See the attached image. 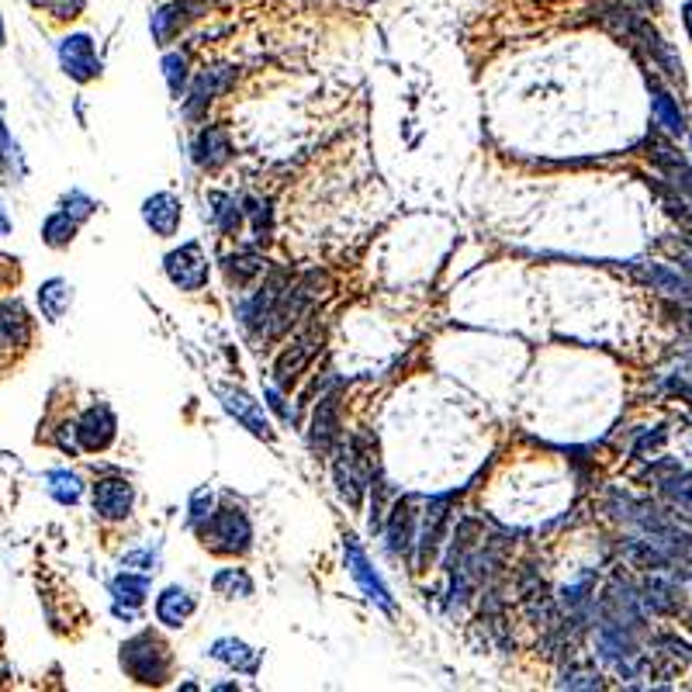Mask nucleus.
<instances>
[{"label":"nucleus","mask_w":692,"mask_h":692,"mask_svg":"<svg viewBox=\"0 0 692 692\" xmlns=\"http://www.w3.org/2000/svg\"><path fill=\"white\" fill-rule=\"evenodd\" d=\"M222 270H225V277H229V284L246 288V284H253L260 274H267V260L253 250H239V253H232V257L222 260Z\"/></svg>","instance_id":"obj_24"},{"label":"nucleus","mask_w":692,"mask_h":692,"mask_svg":"<svg viewBox=\"0 0 692 692\" xmlns=\"http://www.w3.org/2000/svg\"><path fill=\"white\" fill-rule=\"evenodd\" d=\"M28 4L52 14V18H77L84 11V0H28Z\"/></svg>","instance_id":"obj_35"},{"label":"nucleus","mask_w":692,"mask_h":692,"mask_svg":"<svg viewBox=\"0 0 692 692\" xmlns=\"http://www.w3.org/2000/svg\"><path fill=\"white\" fill-rule=\"evenodd\" d=\"M77 430V440H80V450H87V454H97V450H104L111 440H115V412L108 409V405H90V409L80 416V423L73 426Z\"/></svg>","instance_id":"obj_6"},{"label":"nucleus","mask_w":692,"mask_h":692,"mask_svg":"<svg viewBox=\"0 0 692 692\" xmlns=\"http://www.w3.org/2000/svg\"><path fill=\"white\" fill-rule=\"evenodd\" d=\"M59 63L80 84H87V80H94L101 73V59H97L90 35H70V39H63V45H59Z\"/></svg>","instance_id":"obj_7"},{"label":"nucleus","mask_w":692,"mask_h":692,"mask_svg":"<svg viewBox=\"0 0 692 692\" xmlns=\"http://www.w3.org/2000/svg\"><path fill=\"white\" fill-rule=\"evenodd\" d=\"M215 592L225 599H250L253 596V578L243 568H222L215 575Z\"/></svg>","instance_id":"obj_29"},{"label":"nucleus","mask_w":692,"mask_h":692,"mask_svg":"<svg viewBox=\"0 0 692 692\" xmlns=\"http://www.w3.org/2000/svg\"><path fill=\"white\" fill-rule=\"evenodd\" d=\"M682 18H686V28H689V35H692V0L686 7H682Z\"/></svg>","instance_id":"obj_43"},{"label":"nucleus","mask_w":692,"mask_h":692,"mask_svg":"<svg viewBox=\"0 0 692 692\" xmlns=\"http://www.w3.org/2000/svg\"><path fill=\"white\" fill-rule=\"evenodd\" d=\"M689 627H692V623H689Z\"/></svg>","instance_id":"obj_45"},{"label":"nucleus","mask_w":692,"mask_h":692,"mask_svg":"<svg viewBox=\"0 0 692 692\" xmlns=\"http://www.w3.org/2000/svg\"><path fill=\"white\" fill-rule=\"evenodd\" d=\"M208 509H212V492H208V488H201V492L191 499V523L208 519Z\"/></svg>","instance_id":"obj_40"},{"label":"nucleus","mask_w":692,"mask_h":692,"mask_svg":"<svg viewBox=\"0 0 692 692\" xmlns=\"http://www.w3.org/2000/svg\"><path fill=\"white\" fill-rule=\"evenodd\" d=\"M167 277L180 291H201L208 284V260L198 243H184L167 257Z\"/></svg>","instance_id":"obj_4"},{"label":"nucleus","mask_w":692,"mask_h":692,"mask_svg":"<svg viewBox=\"0 0 692 692\" xmlns=\"http://www.w3.org/2000/svg\"><path fill=\"white\" fill-rule=\"evenodd\" d=\"M45 481H49L52 499H59L63 506H73V502H80V495H84V485H80V478L73 475V471H52Z\"/></svg>","instance_id":"obj_32"},{"label":"nucleus","mask_w":692,"mask_h":692,"mask_svg":"<svg viewBox=\"0 0 692 692\" xmlns=\"http://www.w3.org/2000/svg\"><path fill=\"white\" fill-rule=\"evenodd\" d=\"M447 499H433L423 513V523H416V547H419V561H433L436 547L443 540V526H447Z\"/></svg>","instance_id":"obj_18"},{"label":"nucleus","mask_w":692,"mask_h":692,"mask_svg":"<svg viewBox=\"0 0 692 692\" xmlns=\"http://www.w3.org/2000/svg\"><path fill=\"white\" fill-rule=\"evenodd\" d=\"M374 481V450L364 436H350L346 450L336 461V485H340V495L350 506H360L367 485Z\"/></svg>","instance_id":"obj_2"},{"label":"nucleus","mask_w":692,"mask_h":692,"mask_svg":"<svg viewBox=\"0 0 692 692\" xmlns=\"http://www.w3.org/2000/svg\"><path fill=\"white\" fill-rule=\"evenodd\" d=\"M73 236H77V218H73L70 212H56L45 218L42 225V239L49 246H56V250H63V246L73 243Z\"/></svg>","instance_id":"obj_30"},{"label":"nucleus","mask_w":692,"mask_h":692,"mask_svg":"<svg viewBox=\"0 0 692 692\" xmlns=\"http://www.w3.org/2000/svg\"><path fill=\"white\" fill-rule=\"evenodd\" d=\"M111 596L125 606H142L149 596V578L146 575H118L111 582Z\"/></svg>","instance_id":"obj_31"},{"label":"nucleus","mask_w":692,"mask_h":692,"mask_svg":"<svg viewBox=\"0 0 692 692\" xmlns=\"http://www.w3.org/2000/svg\"><path fill=\"white\" fill-rule=\"evenodd\" d=\"M201 0H177V4H167L160 7V11L153 14V35L160 45H167L170 39H177L180 32H184L187 25H191L194 18H198L201 11Z\"/></svg>","instance_id":"obj_14"},{"label":"nucleus","mask_w":692,"mask_h":692,"mask_svg":"<svg viewBox=\"0 0 692 692\" xmlns=\"http://www.w3.org/2000/svg\"><path fill=\"white\" fill-rule=\"evenodd\" d=\"M634 277L641 284H648L651 291H665V295L679 298V302H692V281L675 270H668L665 263H637Z\"/></svg>","instance_id":"obj_15"},{"label":"nucleus","mask_w":692,"mask_h":692,"mask_svg":"<svg viewBox=\"0 0 692 692\" xmlns=\"http://www.w3.org/2000/svg\"><path fill=\"white\" fill-rule=\"evenodd\" d=\"M201 537H205V544L215 554H243L250 551L253 530L243 509H218V513H208V523L201 526Z\"/></svg>","instance_id":"obj_3"},{"label":"nucleus","mask_w":692,"mask_h":692,"mask_svg":"<svg viewBox=\"0 0 692 692\" xmlns=\"http://www.w3.org/2000/svg\"><path fill=\"white\" fill-rule=\"evenodd\" d=\"M32 336V322L21 302H0V350L11 346H25Z\"/></svg>","instance_id":"obj_20"},{"label":"nucleus","mask_w":692,"mask_h":692,"mask_svg":"<svg viewBox=\"0 0 692 692\" xmlns=\"http://www.w3.org/2000/svg\"><path fill=\"white\" fill-rule=\"evenodd\" d=\"M142 218H146V225L156 232V236H177L180 229V218H184V208H180V201L173 198V194H153V198H146V205H142Z\"/></svg>","instance_id":"obj_16"},{"label":"nucleus","mask_w":692,"mask_h":692,"mask_svg":"<svg viewBox=\"0 0 692 692\" xmlns=\"http://www.w3.org/2000/svg\"><path fill=\"white\" fill-rule=\"evenodd\" d=\"M94 208H97L94 201H90L87 194H80V191H70L63 198V212H70L77 222H80V218H87V215H94Z\"/></svg>","instance_id":"obj_36"},{"label":"nucleus","mask_w":692,"mask_h":692,"mask_svg":"<svg viewBox=\"0 0 692 692\" xmlns=\"http://www.w3.org/2000/svg\"><path fill=\"white\" fill-rule=\"evenodd\" d=\"M340 436V398L329 395L319 402L315 409V419H312V443L315 450H329Z\"/></svg>","instance_id":"obj_21"},{"label":"nucleus","mask_w":692,"mask_h":692,"mask_svg":"<svg viewBox=\"0 0 692 692\" xmlns=\"http://www.w3.org/2000/svg\"><path fill=\"white\" fill-rule=\"evenodd\" d=\"M232 160V142L229 135H225V129H205L194 139V163L205 170H218L225 167V163Z\"/></svg>","instance_id":"obj_19"},{"label":"nucleus","mask_w":692,"mask_h":692,"mask_svg":"<svg viewBox=\"0 0 692 692\" xmlns=\"http://www.w3.org/2000/svg\"><path fill=\"white\" fill-rule=\"evenodd\" d=\"M661 443H665V430H661V426H654V430H644L641 436H637V443H634V454L637 457H648V454H654V450L661 447Z\"/></svg>","instance_id":"obj_37"},{"label":"nucleus","mask_w":692,"mask_h":692,"mask_svg":"<svg viewBox=\"0 0 692 692\" xmlns=\"http://www.w3.org/2000/svg\"><path fill=\"white\" fill-rule=\"evenodd\" d=\"M651 111H654V122H658L668 135L686 132V115H682L679 104L672 101V94H665L658 84H651Z\"/></svg>","instance_id":"obj_26"},{"label":"nucleus","mask_w":692,"mask_h":692,"mask_svg":"<svg viewBox=\"0 0 692 692\" xmlns=\"http://www.w3.org/2000/svg\"><path fill=\"white\" fill-rule=\"evenodd\" d=\"M163 70H167V84L173 94H180L187 84V56L184 52H170L167 59H163Z\"/></svg>","instance_id":"obj_34"},{"label":"nucleus","mask_w":692,"mask_h":692,"mask_svg":"<svg viewBox=\"0 0 692 692\" xmlns=\"http://www.w3.org/2000/svg\"><path fill=\"white\" fill-rule=\"evenodd\" d=\"M648 156H651L654 167L665 173L668 184L679 187L686 198H692V167L686 163V156L672 146V142L661 139V135H651V139H648Z\"/></svg>","instance_id":"obj_5"},{"label":"nucleus","mask_w":692,"mask_h":692,"mask_svg":"<svg viewBox=\"0 0 692 692\" xmlns=\"http://www.w3.org/2000/svg\"><path fill=\"white\" fill-rule=\"evenodd\" d=\"M222 405H225V412H229L236 423H243L253 436H260V440H274V430H270V423H267V416H263L260 402H253L246 391L222 388Z\"/></svg>","instance_id":"obj_11"},{"label":"nucleus","mask_w":692,"mask_h":692,"mask_svg":"<svg viewBox=\"0 0 692 692\" xmlns=\"http://www.w3.org/2000/svg\"><path fill=\"white\" fill-rule=\"evenodd\" d=\"M661 385L672 391V395H679L682 402L692 405V357H682L672 371L661 374Z\"/></svg>","instance_id":"obj_33"},{"label":"nucleus","mask_w":692,"mask_h":692,"mask_svg":"<svg viewBox=\"0 0 692 692\" xmlns=\"http://www.w3.org/2000/svg\"><path fill=\"white\" fill-rule=\"evenodd\" d=\"M191 613H194V599H191V592L180 589V585H170V589L156 599V616H160L163 627H173V630L184 627Z\"/></svg>","instance_id":"obj_23"},{"label":"nucleus","mask_w":692,"mask_h":692,"mask_svg":"<svg viewBox=\"0 0 692 692\" xmlns=\"http://www.w3.org/2000/svg\"><path fill=\"white\" fill-rule=\"evenodd\" d=\"M668 312H675V315H679V326H682V333H686L689 340H692V312H686V308H668Z\"/></svg>","instance_id":"obj_42"},{"label":"nucleus","mask_w":692,"mask_h":692,"mask_svg":"<svg viewBox=\"0 0 692 692\" xmlns=\"http://www.w3.org/2000/svg\"><path fill=\"white\" fill-rule=\"evenodd\" d=\"M73 302V291H70V284L66 281H45L42 288H39V305H42V315L49 322H59L63 319V312L70 308Z\"/></svg>","instance_id":"obj_27"},{"label":"nucleus","mask_w":692,"mask_h":692,"mask_svg":"<svg viewBox=\"0 0 692 692\" xmlns=\"http://www.w3.org/2000/svg\"><path fill=\"white\" fill-rule=\"evenodd\" d=\"M346 564H350V575L360 582V589H364V596L371 599V603H378L381 609H388L391 613V596L385 589V582H381L378 575H374V568L367 564L364 551H360L357 544H353L350 537H346Z\"/></svg>","instance_id":"obj_17"},{"label":"nucleus","mask_w":692,"mask_h":692,"mask_svg":"<svg viewBox=\"0 0 692 692\" xmlns=\"http://www.w3.org/2000/svg\"><path fill=\"white\" fill-rule=\"evenodd\" d=\"M122 668L142 686H163L170 675V648L156 634H135L122 644Z\"/></svg>","instance_id":"obj_1"},{"label":"nucleus","mask_w":692,"mask_h":692,"mask_svg":"<svg viewBox=\"0 0 692 692\" xmlns=\"http://www.w3.org/2000/svg\"><path fill=\"white\" fill-rule=\"evenodd\" d=\"M135 488L125 478H101L94 485V513L104 519H125L132 513Z\"/></svg>","instance_id":"obj_9"},{"label":"nucleus","mask_w":692,"mask_h":692,"mask_svg":"<svg viewBox=\"0 0 692 692\" xmlns=\"http://www.w3.org/2000/svg\"><path fill=\"white\" fill-rule=\"evenodd\" d=\"M208 654H212L215 661H225V665H232L236 672H246V675H257V668H260V651L246 648L243 641H232V637L215 641Z\"/></svg>","instance_id":"obj_25"},{"label":"nucleus","mask_w":692,"mask_h":692,"mask_svg":"<svg viewBox=\"0 0 692 692\" xmlns=\"http://www.w3.org/2000/svg\"><path fill=\"white\" fill-rule=\"evenodd\" d=\"M561 686H568V689H599L603 682H599L596 672H585V668H575V672L564 675Z\"/></svg>","instance_id":"obj_38"},{"label":"nucleus","mask_w":692,"mask_h":692,"mask_svg":"<svg viewBox=\"0 0 692 692\" xmlns=\"http://www.w3.org/2000/svg\"><path fill=\"white\" fill-rule=\"evenodd\" d=\"M250 215H253V232L260 239H267L270 232V205L267 201H250Z\"/></svg>","instance_id":"obj_39"},{"label":"nucleus","mask_w":692,"mask_h":692,"mask_svg":"<svg viewBox=\"0 0 692 692\" xmlns=\"http://www.w3.org/2000/svg\"><path fill=\"white\" fill-rule=\"evenodd\" d=\"M319 343H322V333H319V329H308L305 336H298L295 346H291V350H284L281 360H277V367H274L277 385H281V388H291V385H295L298 374H302L305 367H308V360L315 357Z\"/></svg>","instance_id":"obj_12"},{"label":"nucleus","mask_w":692,"mask_h":692,"mask_svg":"<svg viewBox=\"0 0 692 692\" xmlns=\"http://www.w3.org/2000/svg\"><path fill=\"white\" fill-rule=\"evenodd\" d=\"M416 499H398L388 516V551L391 554H409L416 547Z\"/></svg>","instance_id":"obj_13"},{"label":"nucleus","mask_w":692,"mask_h":692,"mask_svg":"<svg viewBox=\"0 0 692 692\" xmlns=\"http://www.w3.org/2000/svg\"><path fill=\"white\" fill-rule=\"evenodd\" d=\"M7 232H11V222H7V215H4V212H0V239H4V236H7Z\"/></svg>","instance_id":"obj_44"},{"label":"nucleus","mask_w":692,"mask_h":692,"mask_svg":"<svg viewBox=\"0 0 692 692\" xmlns=\"http://www.w3.org/2000/svg\"><path fill=\"white\" fill-rule=\"evenodd\" d=\"M232 80H236V70H229V66L201 70L198 80L191 84V94H187V104H184L187 118H201V111H205L218 94H225V90L232 87Z\"/></svg>","instance_id":"obj_8"},{"label":"nucleus","mask_w":692,"mask_h":692,"mask_svg":"<svg viewBox=\"0 0 692 692\" xmlns=\"http://www.w3.org/2000/svg\"><path fill=\"white\" fill-rule=\"evenodd\" d=\"M651 478L668 502H675L679 509L692 513V471L689 468H682V464H675V461H658L651 468Z\"/></svg>","instance_id":"obj_10"},{"label":"nucleus","mask_w":692,"mask_h":692,"mask_svg":"<svg viewBox=\"0 0 692 692\" xmlns=\"http://www.w3.org/2000/svg\"><path fill=\"white\" fill-rule=\"evenodd\" d=\"M665 246H668V250L675 253V257H679L682 270H686V277L692 281V243H682V239H679V243H675V239H668Z\"/></svg>","instance_id":"obj_41"},{"label":"nucleus","mask_w":692,"mask_h":692,"mask_svg":"<svg viewBox=\"0 0 692 692\" xmlns=\"http://www.w3.org/2000/svg\"><path fill=\"white\" fill-rule=\"evenodd\" d=\"M641 606H648L661 616H672L682 606V589L675 582H668V578H648L641 589Z\"/></svg>","instance_id":"obj_22"},{"label":"nucleus","mask_w":692,"mask_h":692,"mask_svg":"<svg viewBox=\"0 0 692 692\" xmlns=\"http://www.w3.org/2000/svg\"><path fill=\"white\" fill-rule=\"evenodd\" d=\"M208 205H212V222L225 236H236L239 225H243V208H239L236 198L229 194H208Z\"/></svg>","instance_id":"obj_28"}]
</instances>
